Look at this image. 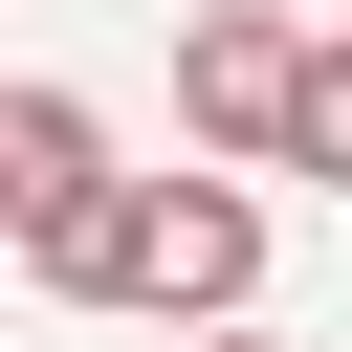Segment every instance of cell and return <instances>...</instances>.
Returning a JSON list of instances; mask_svg holds the SVG:
<instances>
[{
    "label": "cell",
    "instance_id": "obj_3",
    "mask_svg": "<svg viewBox=\"0 0 352 352\" xmlns=\"http://www.w3.org/2000/svg\"><path fill=\"white\" fill-rule=\"evenodd\" d=\"M176 110H198L220 154H286V110H308V22H264V0L176 22Z\"/></svg>",
    "mask_w": 352,
    "mask_h": 352
},
{
    "label": "cell",
    "instance_id": "obj_5",
    "mask_svg": "<svg viewBox=\"0 0 352 352\" xmlns=\"http://www.w3.org/2000/svg\"><path fill=\"white\" fill-rule=\"evenodd\" d=\"M220 352H286V330H220Z\"/></svg>",
    "mask_w": 352,
    "mask_h": 352
},
{
    "label": "cell",
    "instance_id": "obj_4",
    "mask_svg": "<svg viewBox=\"0 0 352 352\" xmlns=\"http://www.w3.org/2000/svg\"><path fill=\"white\" fill-rule=\"evenodd\" d=\"M286 176H352V44H308V110H286Z\"/></svg>",
    "mask_w": 352,
    "mask_h": 352
},
{
    "label": "cell",
    "instance_id": "obj_2",
    "mask_svg": "<svg viewBox=\"0 0 352 352\" xmlns=\"http://www.w3.org/2000/svg\"><path fill=\"white\" fill-rule=\"evenodd\" d=\"M110 198H132V176H110V132H88L66 88H0V242H22L44 286H88V242H110Z\"/></svg>",
    "mask_w": 352,
    "mask_h": 352
},
{
    "label": "cell",
    "instance_id": "obj_1",
    "mask_svg": "<svg viewBox=\"0 0 352 352\" xmlns=\"http://www.w3.org/2000/svg\"><path fill=\"white\" fill-rule=\"evenodd\" d=\"M242 286H264V198H242V176H132L66 308H154L176 352H220V330H242Z\"/></svg>",
    "mask_w": 352,
    "mask_h": 352
}]
</instances>
